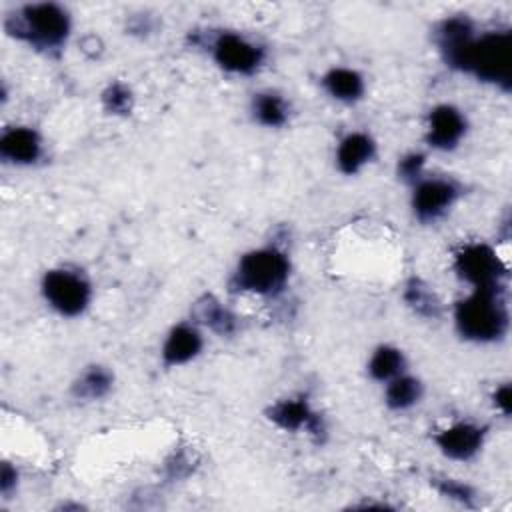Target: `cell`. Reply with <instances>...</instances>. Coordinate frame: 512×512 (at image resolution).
<instances>
[{
    "mask_svg": "<svg viewBox=\"0 0 512 512\" xmlns=\"http://www.w3.org/2000/svg\"><path fill=\"white\" fill-rule=\"evenodd\" d=\"M376 156V142L366 132L346 134L336 148V166L342 174L354 176Z\"/></svg>",
    "mask_w": 512,
    "mask_h": 512,
    "instance_id": "15",
    "label": "cell"
},
{
    "mask_svg": "<svg viewBox=\"0 0 512 512\" xmlns=\"http://www.w3.org/2000/svg\"><path fill=\"white\" fill-rule=\"evenodd\" d=\"M450 68L472 74L480 82L508 92L512 86V32L510 28L478 30Z\"/></svg>",
    "mask_w": 512,
    "mask_h": 512,
    "instance_id": "2",
    "label": "cell"
},
{
    "mask_svg": "<svg viewBox=\"0 0 512 512\" xmlns=\"http://www.w3.org/2000/svg\"><path fill=\"white\" fill-rule=\"evenodd\" d=\"M492 404L496 406V410L502 412V416H510L512 410V388L508 382L496 386V390L492 392Z\"/></svg>",
    "mask_w": 512,
    "mask_h": 512,
    "instance_id": "25",
    "label": "cell"
},
{
    "mask_svg": "<svg viewBox=\"0 0 512 512\" xmlns=\"http://www.w3.org/2000/svg\"><path fill=\"white\" fill-rule=\"evenodd\" d=\"M102 106L112 116H128L134 110V92L124 82H110L102 92Z\"/></svg>",
    "mask_w": 512,
    "mask_h": 512,
    "instance_id": "22",
    "label": "cell"
},
{
    "mask_svg": "<svg viewBox=\"0 0 512 512\" xmlns=\"http://www.w3.org/2000/svg\"><path fill=\"white\" fill-rule=\"evenodd\" d=\"M18 486V472L10 462H2V470H0V490L4 494V498H10V494L16 490Z\"/></svg>",
    "mask_w": 512,
    "mask_h": 512,
    "instance_id": "26",
    "label": "cell"
},
{
    "mask_svg": "<svg viewBox=\"0 0 512 512\" xmlns=\"http://www.w3.org/2000/svg\"><path fill=\"white\" fill-rule=\"evenodd\" d=\"M290 258L276 246H264L246 252L228 278V290L234 294H256L274 298L284 292L290 280Z\"/></svg>",
    "mask_w": 512,
    "mask_h": 512,
    "instance_id": "4",
    "label": "cell"
},
{
    "mask_svg": "<svg viewBox=\"0 0 512 512\" xmlns=\"http://www.w3.org/2000/svg\"><path fill=\"white\" fill-rule=\"evenodd\" d=\"M266 416L272 424L286 432H300L306 430L316 444H322L326 440L328 428L324 418L308 404L306 398H282L274 402L268 410Z\"/></svg>",
    "mask_w": 512,
    "mask_h": 512,
    "instance_id": "9",
    "label": "cell"
},
{
    "mask_svg": "<svg viewBox=\"0 0 512 512\" xmlns=\"http://www.w3.org/2000/svg\"><path fill=\"white\" fill-rule=\"evenodd\" d=\"M456 332L470 342L490 344L508 334L510 308L506 286H482L454 304Z\"/></svg>",
    "mask_w": 512,
    "mask_h": 512,
    "instance_id": "1",
    "label": "cell"
},
{
    "mask_svg": "<svg viewBox=\"0 0 512 512\" xmlns=\"http://www.w3.org/2000/svg\"><path fill=\"white\" fill-rule=\"evenodd\" d=\"M204 346L202 332L194 322H180L170 328L162 344V362L166 366H182L194 360Z\"/></svg>",
    "mask_w": 512,
    "mask_h": 512,
    "instance_id": "13",
    "label": "cell"
},
{
    "mask_svg": "<svg viewBox=\"0 0 512 512\" xmlns=\"http://www.w3.org/2000/svg\"><path fill=\"white\" fill-rule=\"evenodd\" d=\"M402 300L414 314H418L422 318L434 320L442 314V302H440L438 294L418 276L408 278V282L404 284Z\"/></svg>",
    "mask_w": 512,
    "mask_h": 512,
    "instance_id": "19",
    "label": "cell"
},
{
    "mask_svg": "<svg viewBox=\"0 0 512 512\" xmlns=\"http://www.w3.org/2000/svg\"><path fill=\"white\" fill-rule=\"evenodd\" d=\"M452 268L456 276L472 288L506 286L508 268L498 252L484 242H472L462 246L454 254Z\"/></svg>",
    "mask_w": 512,
    "mask_h": 512,
    "instance_id": "7",
    "label": "cell"
},
{
    "mask_svg": "<svg viewBox=\"0 0 512 512\" xmlns=\"http://www.w3.org/2000/svg\"><path fill=\"white\" fill-rule=\"evenodd\" d=\"M404 368H406L404 352L392 344H380L368 360V374L376 382H388L398 374H402Z\"/></svg>",
    "mask_w": 512,
    "mask_h": 512,
    "instance_id": "21",
    "label": "cell"
},
{
    "mask_svg": "<svg viewBox=\"0 0 512 512\" xmlns=\"http://www.w3.org/2000/svg\"><path fill=\"white\" fill-rule=\"evenodd\" d=\"M202 36V34H200ZM194 34V42L208 48L212 60L228 74L236 76H252L256 74L266 58V50L250 40L248 36L232 30L208 32V40Z\"/></svg>",
    "mask_w": 512,
    "mask_h": 512,
    "instance_id": "5",
    "label": "cell"
},
{
    "mask_svg": "<svg viewBox=\"0 0 512 512\" xmlns=\"http://www.w3.org/2000/svg\"><path fill=\"white\" fill-rule=\"evenodd\" d=\"M166 468H168V476L170 478H182V476H186L192 470L190 458L186 454H174L172 462L166 464Z\"/></svg>",
    "mask_w": 512,
    "mask_h": 512,
    "instance_id": "27",
    "label": "cell"
},
{
    "mask_svg": "<svg viewBox=\"0 0 512 512\" xmlns=\"http://www.w3.org/2000/svg\"><path fill=\"white\" fill-rule=\"evenodd\" d=\"M42 156V138L30 126H10L0 136V158L6 164L30 166Z\"/></svg>",
    "mask_w": 512,
    "mask_h": 512,
    "instance_id": "12",
    "label": "cell"
},
{
    "mask_svg": "<svg viewBox=\"0 0 512 512\" xmlns=\"http://www.w3.org/2000/svg\"><path fill=\"white\" fill-rule=\"evenodd\" d=\"M460 194L462 188L456 180L442 176H424L412 186L410 206L414 216L422 224H432L448 214V210L458 202Z\"/></svg>",
    "mask_w": 512,
    "mask_h": 512,
    "instance_id": "8",
    "label": "cell"
},
{
    "mask_svg": "<svg viewBox=\"0 0 512 512\" xmlns=\"http://www.w3.org/2000/svg\"><path fill=\"white\" fill-rule=\"evenodd\" d=\"M250 112L258 124L268 128H280L290 118L288 102L278 92H272V90L254 94L250 102Z\"/></svg>",
    "mask_w": 512,
    "mask_h": 512,
    "instance_id": "18",
    "label": "cell"
},
{
    "mask_svg": "<svg viewBox=\"0 0 512 512\" xmlns=\"http://www.w3.org/2000/svg\"><path fill=\"white\" fill-rule=\"evenodd\" d=\"M488 428L474 422H456L434 434L438 450L450 460H472L486 442Z\"/></svg>",
    "mask_w": 512,
    "mask_h": 512,
    "instance_id": "11",
    "label": "cell"
},
{
    "mask_svg": "<svg viewBox=\"0 0 512 512\" xmlns=\"http://www.w3.org/2000/svg\"><path fill=\"white\" fill-rule=\"evenodd\" d=\"M468 120L464 112L452 104H438L428 112L426 144L434 150H454L466 136Z\"/></svg>",
    "mask_w": 512,
    "mask_h": 512,
    "instance_id": "10",
    "label": "cell"
},
{
    "mask_svg": "<svg viewBox=\"0 0 512 512\" xmlns=\"http://www.w3.org/2000/svg\"><path fill=\"white\" fill-rule=\"evenodd\" d=\"M192 320L222 338L236 334L240 326L238 316L212 294H202L192 304Z\"/></svg>",
    "mask_w": 512,
    "mask_h": 512,
    "instance_id": "14",
    "label": "cell"
},
{
    "mask_svg": "<svg viewBox=\"0 0 512 512\" xmlns=\"http://www.w3.org/2000/svg\"><path fill=\"white\" fill-rule=\"evenodd\" d=\"M112 384H114V374L106 366L90 364L72 382L70 392L76 400L94 402V400L104 398L112 390Z\"/></svg>",
    "mask_w": 512,
    "mask_h": 512,
    "instance_id": "17",
    "label": "cell"
},
{
    "mask_svg": "<svg viewBox=\"0 0 512 512\" xmlns=\"http://www.w3.org/2000/svg\"><path fill=\"white\" fill-rule=\"evenodd\" d=\"M424 166H426V156L422 152H410L398 160L396 172L402 182L414 186L420 178H424Z\"/></svg>",
    "mask_w": 512,
    "mask_h": 512,
    "instance_id": "24",
    "label": "cell"
},
{
    "mask_svg": "<svg viewBox=\"0 0 512 512\" xmlns=\"http://www.w3.org/2000/svg\"><path fill=\"white\" fill-rule=\"evenodd\" d=\"M424 394L422 382L410 374H398L396 378L386 382V390H384V402L390 410L402 412L408 410L412 406H416L420 402Z\"/></svg>",
    "mask_w": 512,
    "mask_h": 512,
    "instance_id": "20",
    "label": "cell"
},
{
    "mask_svg": "<svg viewBox=\"0 0 512 512\" xmlns=\"http://www.w3.org/2000/svg\"><path fill=\"white\" fill-rule=\"evenodd\" d=\"M322 88L326 90V94L338 102L344 104H352L362 100L364 92H366V82L364 76L354 70V68H346V66H334L330 68L322 80H320Z\"/></svg>",
    "mask_w": 512,
    "mask_h": 512,
    "instance_id": "16",
    "label": "cell"
},
{
    "mask_svg": "<svg viewBox=\"0 0 512 512\" xmlns=\"http://www.w3.org/2000/svg\"><path fill=\"white\" fill-rule=\"evenodd\" d=\"M42 298L46 304L66 318H76L86 312L92 302L90 280L74 268H52L42 276L40 284Z\"/></svg>",
    "mask_w": 512,
    "mask_h": 512,
    "instance_id": "6",
    "label": "cell"
},
{
    "mask_svg": "<svg viewBox=\"0 0 512 512\" xmlns=\"http://www.w3.org/2000/svg\"><path fill=\"white\" fill-rule=\"evenodd\" d=\"M432 484H434V488L438 490L440 496H444L448 500H454L458 504H464L466 508H476V498L478 496H476V490L470 484H466L462 480L446 478V476L432 478Z\"/></svg>",
    "mask_w": 512,
    "mask_h": 512,
    "instance_id": "23",
    "label": "cell"
},
{
    "mask_svg": "<svg viewBox=\"0 0 512 512\" xmlns=\"http://www.w3.org/2000/svg\"><path fill=\"white\" fill-rule=\"evenodd\" d=\"M4 30L38 52L58 54L68 42L72 18L62 4L34 2L18 6L8 14L4 18Z\"/></svg>",
    "mask_w": 512,
    "mask_h": 512,
    "instance_id": "3",
    "label": "cell"
}]
</instances>
